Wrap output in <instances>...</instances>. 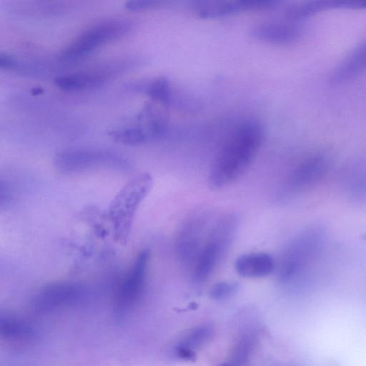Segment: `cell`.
<instances>
[{"label": "cell", "instance_id": "1", "mask_svg": "<svg viewBox=\"0 0 366 366\" xmlns=\"http://www.w3.org/2000/svg\"><path fill=\"white\" fill-rule=\"evenodd\" d=\"M264 128L255 119H248L232 131L212 164L209 183L214 189L229 185L247 171L264 140Z\"/></svg>", "mask_w": 366, "mask_h": 366}, {"label": "cell", "instance_id": "2", "mask_svg": "<svg viewBox=\"0 0 366 366\" xmlns=\"http://www.w3.org/2000/svg\"><path fill=\"white\" fill-rule=\"evenodd\" d=\"M152 185L151 176L141 174L124 185L112 200L108 214L112 225L113 237L117 242H127L135 212Z\"/></svg>", "mask_w": 366, "mask_h": 366}, {"label": "cell", "instance_id": "3", "mask_svg": "<svg viewBox=\"0 0 366 366\" xmlns=\"http://www.w3.org/2000/svg\"><path fill=\"white\" fill-rule=\"evenodd\" d=\"M236 227L237 219L231 215L222 217L214 226L192 269L194 281L204 282L213 272L229 247Z\"/></svg>", "mask_w": 366, "mask_h": 366}, {"label": "cell", "instance_id": "4", "mask_svg": "<svg viewBox=\"0 0 366 366\" xmlns=\"http://www.w3.org/2000/svg\"><path fill=\"white\" fill-rule=\"evenodd\" d=\"M132 22L110 19L86 29L58 54L61 61L78 59L111 41L125 36L132 29Z\"/></svg>", "mask_w": 366, "mask_h": 366}, {"label": "cell", "instance_id": "5", "mask_svg": "<svg viewBox=\"0 0 366 366\" xmlns=\"http://www.w3.org/2000/svg\"><path fill=\"white\" fill-rule=\"evenodd\" d=\"M55 166L64 173H72L87 169L109 167L125 169L129 164L120 154L105 149H74L59 153L55 157Z\"/></svg>", "mask_w": 366, "mask_h": 366}, {"label": "cell", "instance_id": "6", "mask_svg": "<svg viewBox=\"0 0 366 366\" xmlns=\"http://www.w3.org/2000/svg\"><path fill=\"white\" fill-rule=\"evenodd\" d=\"M134 59H120L85 71L56 77L54 83L63 90H81L97 87L137 65Z\"/></svg>", "mask_w": 366, "mask_h": 366}, {"label": "cell", "instance_id": "7", "mask_svg": "<svg viewBox=\"0 0 366 366\" xmlns=\"http://www.w3.org/2000/svg\"><path fill=\"white\" fill-rule=\"evenodd\" d=\"M149 253L142 250L137 256L119 293L117 305L121 309L132 305L141 295L146 282Z\"/></svg>", "mask_w": 366, "mask_h": 366}, {"label": "cell", "instance_id": "8", "mask_svg": "<svg viewBox=\"0 0 366 366\" xmlns=\"http://www.w3.org/2000/svg\"><path fill=\"white\" fill-rule=\"evenodd\" d=\"M254 38L273 44H289L302 36L301 27L294 23L270 21L254 26L251 31Z\"/></svg>", "mask_w": 366, "mask_h": 366}, {"label": "cell", "instance_id": "9", "mask_svg": "<svg viewBox=\"0 0 366 366\" xmlns=\"http://www.w3.org/2000/svg\"><path fill=\"white\" fill-rule=\"evenodd\" d=\"M271 1H200L194 6L197 14L202 18L227 16L241 11L261 9L272 4Z\"/></svg>", "mask_w": 366, "mask_h": 366}, {"label": "cell", "instance_id": "10", "mask_svg": "<svg viewBox=\"0 0 366 366\" xmlns=\"http://www.w3.org/2000/svg\"><path fill=\"white\" fill-rule=\"evenodd\" d=\"M237 273L246 278H259L268 276L275 269L274 257L266 252H258L244 254L234 262Z\"/></svg>", "mask_w": 366, "mask_h": 366}, {"label": "cell", "instance_id": "11", "mask_svg": "<svg viewBox=\"0 0 366 366\" xmlns=\"http://www.w3.org/2000/svg\"><path fill=\"white\" fill-rule=\"evenodd\" d=\"M81 285L74 283H58L44 288L39 292L35 303L41 307H54L75 301L83 295Z\"/></svg>", "mask_w": 366, "mask_h": 366}, {"label": "cell", "instance_id": "12", "mask_svg": "<svg viewBox=\"0 0 366 366\" xmlns=\"http://www.w3.org/2000/svg\"><path fill=\"white\" fill-rule=\"evenodd\" d=\"M366 70V41L357 46L334 69L330 81L332 84L345 83Z\"/></svg>", "mask_w": 366, "mask_h": 366}, {"label": "cell", "instance_id": "13", "mask_svg": "<svg viewBox=\"0 0 366 366\" xmlns=\"http://www.w3.org/2000/svg\"><path fill=\"white\" fill-rule=\"evenodd\" d=\"M126 88L129 91L144 93L165 106L174 104L172 87L165 77L132 81L127 84Z\"/></svg>", "mask_w": 366, "mask_h": 366}, {"label": "cell", "instance_id": "14", "mask_svg": "<svg viewBox=\"0 0 366 366\" xmlns=\"http://www.w3.org/2000/svg\"><path fill=\"white\" fill-rule=\"evenodd\" d=\"M337 9H350L349 0H311L287 8L286 16L293 21L311 17L320 12Z\"/></svg>", "mask_w": 366, "mask_h": 366}, {"label": "cell", "instance_id": "15", "mask_svg": "<svg viewBox=\"0 0 366 366\" xmlns=\"http://www.w3.org/2000/svg\"><path fill=\"white\" fill-rule=\"evenodd\" d=\"M109 136L115 142L136 146L150 141V137L140 124L117 127L109 131Z\"/></svg>", "mask_w": 366, "mask_h": 366}, {"label": "cell", "instance_id": "16", "mask_svg": "<svg viewBox=\"0 0 366 366\" xmlns=\"http://www.w3.org/2000/svg\"><path fill=\"white\" fill-rule=\"evenodd\" d=\"M239 285L234 281H223L215 284L210 291V296L215 300H224L234 295Z\"/></svg>", "mask_w": 366, "mask_h": 366}, {"label": "cell", "instance_id": "17", "mask_svg": "<svg viewBox=\"0 0 366 366\" xmlns=\"http://www.w3.org/2000/svg\"><path fill=\"white\" fill-rule=\"evenodd\" d=\"M157 3L152 0H132L125 3V8L130 11H141L155 6Z\"/></svg>", "mask_w": 366, "mask_h": 366}, {"label": "cell", "instance_id": "18", "mask_svg": "<svg viewBox=\"0 0 366 366\" xmlns=\"http://www.w3.org/2000/svg\"><path fill=\"white\" fill-rule=\"evenodd\" d=\"M178 355L182 359L187 360H192L195 359V354L194 352L185 347H181L177 350Z\"/></svg>", "mask_w": 366, "mask_h": 366}, {"label": "cell", "instance_id": "19", "mask_svg": "<svg viewBox=\"0 0 366 366\" xmlns=\"http://www.w3.org/2000/svg\"><path fill=\"white\" fill-rule=\"evenodd\" d=\"M223 366H229V365H223Z\"/></svg>", "mask_w": 366, "mask_h": 366}]
</instances>
